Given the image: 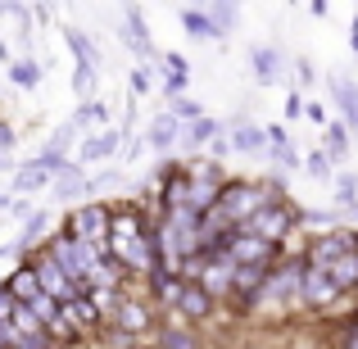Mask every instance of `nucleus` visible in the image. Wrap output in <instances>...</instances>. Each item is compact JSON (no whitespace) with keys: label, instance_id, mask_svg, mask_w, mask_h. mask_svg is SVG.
I'll return each instance as SVG.
<instances>
[{"label":"nucleus","instance_id":"1","mask_svg":"<svg viewBox=\"0 0 358 349\" xmlns=\"http://www.w3.org/2000/svg\"><path fill=\"white\" fill-rule=\"evenodd\" d=\"M64 236H73V241H87L96 245L100 254H109V204H78V209H69V218H64Z\"/></svg>","mask_w":358,"mask_h":349},{"label":"nucleus","instance_id":"2","mask_svg":"<svg viewBox=\"0 0 358 349\" xmlns=\"http://www.w3.org/2000/svg\"><path fill=\"white\" fill-rule=\"evenodd\" d=\"M213 209L231 222V227H245L254 213L263 209V195H259V182H245V177H227L218 191V204Z\"/></svg>","mask_w":358,"mask_h":349},{"label":"nucleus","instance_id":"3","mask_svg":"<svg viewBox=\"0 0 358 349\" xmlns=\"http://www.w3.org/2000/svg\"><path fill=\"white\" fill-rule=\"evenodd\" d=\"M358 250V232L354 227H331V232H317V236H308V245H304V268H331L336 259H345V254H354Z\"/></svg>","mask_w":358,"mask_h":349},{"label":"nucleus","instance_id":"4","mask_svg":"<svg viewBox=\"0 0 358 349\" xmlns=\"http://www.w3.org/2000/svg\"><path fill=\"white\" fill-rule=\"evenodd\" d=\"M295 218H299L295 204H277V209H259L241 232H250V236H259V241H268V245H277V250H286V241L295 236Z\"/></svg>","mask_w":358,"mask_h":349},{"label":"nucleus","instance_id":"5","mask_svg":"<svg viewBox=\"0 0 358 349\" xmlns=\"http://www.w3.org/2000/svg\"><path fill=\"white\" fill-rule=\"evenodd\" d=\"M109 332H114V336H127V341H141L145 332H155V304L122 290L118 308L109 313Z\"/></svg>","mask_w":358,"mask_h":349},{"label":"nucleus","instance_id":"6","mask_svg":"<svg viewBox=\"0 0 358 349\" xmlns=\"http://www.w3.org/2000/svg\"><path fill=\"white\" fill-rule=\"evenodd\" d=\"M109 263H118L122 272H150V263H155L150 227L145 232H114L109 236Z\"/></svg>","mask_w":358,"mask_h":349},{"label":"nucleus","instance_id":"7","mask_svg":"<svg viewBox=\"0 0 358 349\" xmlns=\"http://www.w3.org/2000/svg\"><path fill=\"white\" fill-rule=\"evenodd\" d=\"M341 299H345V295L331 286L327 268H304V277H299V308H304V313L327 318L336 304H341Z\"/></svg>","mask_w":358,"mask_h":349},{"label":"nucleus","instance_id":"8","mask_svg":"<svg viewBox=\"0 0 358 349\" xmlns=\"http://www.w3.org/2000/svg\"><path fill=\"white\" fill-rule=\"evenodd\" d=\"M27 268H32V277H36V290H41L45 299H55V304H69L73 295H78V286H73L69 277H64V268L50 259L45 250H36L32 259H23Z\"/></svg>","mask_w":358,"mask_h":349},{"label":"nucleus","instance_id":"9","mask_svg":"<svg viewBox=\"0 0 358 349\" xmlns=\"http://www.w3.org/2000/svg\"><path fill=\"white\" fill-rule=\"evenodd\" d=\"M231 277H236V263L227 259V254H209L204 259V268H200V277H195V286L204 290V295L213 299V304H227L231 299Z\"/></svg>","mask_w":358,"mask_h":349},{"label":"nucleus","instance_id":"10","mask_svg":"<svg viewBox=\"0 0 358 349\" xmlns=\"http://www.w3.org/2000/svg\"><path fill=\"white\" fill-rule=\"evenodd\" d=\"M173 313L182 318V322H209V318L218 313V304H213V299L204 295V290L195 286V281H186L182 295H177V308H173Z\"/></svg>","mask_w":358,"mask_h":349},{"label":"nucleus","instance_id":"11","mask_svg":"<svg viewBox=\"0 0 358 349\" xmlns=\"http://www.w3.org/2000/svg\"><path fill=\"white\" fill-rule=\"evenodd\" d=\"M331 91H336V105H341V122L350 127V136H358V82L345 78V73H331Z\"/></svg>","mask_w":358,"mask_h":349},{"label":"nucleus","instance_id":"12","mask_svg":"<svg viewBox=\"0 0 358 349\" xmlns=\"http://www.w3.org/2000/svg\"><path fill=\"white\" fill-rule=\"evenodd\" d=\"M227 145L241 150V155H263V150H268V136H263V127H254V122H245V118H227Z\"/></svg>","mask_w":358,"mask_h":349},{"label":"nucleus","instance_id":"13","mask_svg":"<svg viewBox=\"0 0 358 349\" xmlns=\"http://www.w3.org/2000/svg\"><path fill=\"white\" fill-rule=\"evenodd\" d=\"M250 69H254V78L268 87V82H277L281 73H286V55H281L277 45H250Z\"/></svg>","mask_w":358,"mask_h":349},{"label":"nucleus","instance_id":"14","mask_svg":"<svg viewBox=\"0 0 358 349\" xmlns=\"http://www.w3.org/2000/svg\"><path fill=\"white\" fill-rule=\"evenodd\" d=\"M118 32H122V41H127L141 59H159V50H155V41H150V27H145V18H141V9H127V23H122Z\"/></svg>","mask_w":358,"mask_h":349},{"label":"nucleus","instance_id":"15","mask_svg":"<svg viewBox=\"0 0 358 349\" xmlns=\"http://www.w3.org/2000/svg\"><path fill=\"white\" fill-rule=\"evenodd\" d=\"M118 141H122V131H114V127H105L100 136H87L73 164H78V168H82V164H100V159H109V155L118 150Z\"/></svg>","mask_w":358,"mask_h":349},{"label":"nucleus","instance_id":"16","mask_svg":"<svg viewBox=\"0 0 358 349\" xmlns=\"http://www.w3.org/2000/svg\"><path fill=\"white\" fill-rule=\"evenodd\" d=\"M0 286H5V295L14 299V304H32V299L41 295V290H36V277H32V268H27V263H18V268L9 272L5 281H0Z\"/></svg>","mask_w":358,"mask_h":349},{"label":"nucleus","instance_id":"17","mask_svg":"<svg viewBox=\"0 0 358 349\" xmlns=\"http://www.w3.org/2000/svg\"><path fill=\"white\" fill-rule=\"evenodd\" d=\"M218 136H227V118H195V122H186L182 127V145H209V141H218Z\"/></svg>","mask_w":358,"mask_h":349},{"label":"nucleus","instance_id":"18","mask_svg":"<svg viewBox=\"0 0 358 349\" xmlns=\"http://www.w3.org/2000/svg\"><path fill=\"white\" fill-rule=\"evenodd\" d=\"M59 313H64V318H69V322H73V327H78V332H82V336H87V332H96V327H100V322H105V318H100V313H96V304H91V299H87V295H73V299H69V304H59Z\"/></svg>","mask_w":358,"mask_h":349},{"label":"nucleus","instance_id":"19","mask_svg":"<svg viewBox=\"0 0 358 349\" xmlns=\"http://www.w3.org/2000/svg\"><path fill=\"white\" fill-rule=\"evenodd\" d=\"M155 349H200V341H195V332L186 322H177V318H173V322H164L155 332Z\"/></svg>","mask_w":358,"mask_h":349},{"label":"nucleus","instance_id":"20","mask_svg":"<svg viewBox=\"0 0 358 349\" xmlns=\"http://www.w3.org/2000/svg\"><path fill=\"white\" fill-rule=\"evenodd\" d=\"M322 155L331 159V164H345V159H350V127H345L341 118L322 127Z\"/></svg>","mask_w":358,"mask_h":349},{"label":"nucleus","instance_id":"21","mask_svg":"<svg viewBox=\"0 0 358 349\" xmlns=\"http://www.w3.org/2000/svg\"><path fill=\"white\" fill-rule=\"evenodd\" d=\"M327 277H331V286L341 290L345 299H350L354 290H358V250H354V254H345V259H336L331 268H327Z\"/></svg>","mask_w":358,"mask_h":349},{"label":"nucleus","instance_id":"22","mask_svg":"<svg viewBox=\"0 0 358 349\" xmlns=\"http://www.w3.org/2000/svg\"><path fill=\"white\" fill-rule=\"evenodd\" d=\"M177 131H182V122H177L173 114H159L155 122H150V131H145V145L159 150V155H168V150H173V141H177Z\"/></svg>","mask_w":358,"mask_h":349},{"label":"nucleus","instance_id":"23","mask_svg":"<svg viewBox=\"0 0 358 349\" xmlns=\"http://www.w3.org/2000/svg\"><path fill=\"white\" fill-rule=\"evenodd\" d=\"M186 182H200V186H222L227 182V173H222V164H213V159H191V164H182Z\"/></svg>","mask_w":358,"mask_h":349},{"label":"nucleus","instance_id":"24","mask_svg":"<svg viewBox=\"0 0 358 349\" xmlns=\"http://www.w3.org/2000/svg\"><path fill=\"white\" fill-rule=\"evenodd\" d=\"M64 41H69V50L78 55L82 69H96V64H100V50H96V41H91L87 32H78V27H64Z\"/></svg>","mask_w":358,"mask_h":349},{"label":"nucleus","instance_id":"25","mask_svg":"<svg viewBox=\"0 0 358 349\" xmlns=\"http://www.w3.org/2000/svg\"><path fill=\"white\" fill-rule=\"evenodd\" d=\"M41 186H50V173H45L36 159H27V164H18V173H14V191H23V195H32V191H41Z\"/></svg>","mask_w":358,"mask_h":349},{"label":"nucleus","instance_id":"26","mask_svg":"<svg viewBox=\"0 0 358 349\" xmlns=\"http://www.w3.org/2000/svg\"><path fill=\"white\" fill-rule=\"evenodd\" d=\"M182 27H186L191 36H200V41H222L218 27L209 23V14H204V9H182Z\"/></svg>","mask_w":358,"mask_h":349},{"label":"nucleus","instance_id":"27","mask_svg":"<svg viewBox=\"0 0 358 349\" xmlns=\"http://www.w3.org/2000/svg\"><path fill=\"white\" fill-rule=\"evenodd\" d=\"M204 14H209V23H213V27H218V36L227 41L231 27H236V18H241V9H236V5H227V0H213Z\"/></svg>","mask_w":358,"mask_h":349},{"label":"nucleus","instance_id":"28","mask_svg":"<svg viewBox=\"0 0 358 349\" xmlns=\"http://www.w3.org/2000/svg\"><path fill=\"white\" fill-rule=\"evenodd\" d=\"M91 122H109V109L100 105V100H87V105H82L78 114L69 118V127H73V131H82V127H91Z\"/></svg>","mask_w":358,"mask_h":349},{"label":"nucleus","instance_id":"29","mask_svg":"<svg viewBox=\"0 0 358 349\" xmlns=\"http://www.w3.org/2000/svg\"><path fill=\"white\" fill-rule=\"evenodd\" d=\"M9 78H14V87L32 91L36 82H41V64H32V59H14V69H9Z\"/></svg>","mask_w":358,"mask_h":349},{"label":"nucleus","instance_id":"30","mask_svg":"<svg viewBox=\"0 0 358 349\" xmlns=\"http://www.w3.org/2000/svg\"><path fill=\"white\" fill-rule=\"evenodd\" d=\"M263 155H268L277 168H304V155H299V150L290 145V141H281V145H268Z\"/></svg>","mask_w":358,"mask_h":349},{"label":"nucleus","instance_id":"31","mask_svg":"<svg viewBox=\"0 0 358 349\" xmlns=\"http://www.w3.org/2000/svg\"><path fill=\"white\" fill-rule=\"evenodd\" d=\"M354 204H358V177L341 173L336 177V209H354Z\"/></svg>","mask_w":358,"mask_h":349},{"label":"nucleus","instance_id":"32","mask_svg":"<svg viewBox=\"0 0 358 349\" xmlns=\"http://www.w3.org/2000/svg\"><path fill=\"white\" fill-rule=\"evenodd\" d=\"M331 345H341V349H358V322H354V318H341V327L331 332Z\"/></svg>","mask_w":358,"mask_h":349},{"label":"nucleus","instance_id":"33","mask_svg":"<svg viewBox=\"0 0 358 349\" xmlns=\"http://www.w3.org/2000/svg\"><path fill=\"white\" fill-rule=\"evenodd\" d=\"M331 168H336V164H331V159L322 155V150H313V155H304V173H308V177H322V182H327V177H331Z\"/></svg>","mask_w":358,"mask_h":349},{"label":"nucleus","instance_id":"34","mask_svg":"<svg viewBox=\"0 0 358 349\" xmlns=\"http://www.w3.org/2000/svg\"><path fill=\"white\" fill-rule=\"evenodd\" d=\"M73 96H96V69H73Z\"/></svg>","mask_w":358,"mask_h":349},{"label":"nucleus","instance_id":"35","mask_svg":"<svg viewBox=\"0 0 358 349\" xmlns=\"http://www.w3.org/2000/svg\"><path fill=\"white\" fill-rule=\"evenodd\" d=\"M73 141H78V131H73L69 122H64V127L55 131L50 141H45V150H50V155H64V159H69V145H73Z\"/></svg>","mask_w":358,"mask_h":349},{"label":"nucleus","instance_id":"36","mask_svg":"<svg viewBox=\"0 0 358 349\" xmlns=\"http://www.w3.org/2000/svg\"><path fill=\"white\" fill-rule=\"evenodd\" d=\"M14 141H18V131L0 118V155H5V159H9V150H14Z\"/></svg>","mask_w":358,"mask_h":349},{"label":"nucleus","instance_id":"37","mask_svg":"<svg viewBox=\"0 0 358 349\" xmlns=\"http://www.w3.org/2000/svg\"><path fill=\"white\" fill-rule=\"evenodd\" d=\"M127 82H131V91H136V96H145V91H150V73L145 69H131Z\"/></svg>","mask_w":358,"mask_h":349},{"label":"nucleus","instance_id":"38","mask_svg":"<svg viewBox=\"0 0 358 349\" xmlns=\"http://www.w3.org/2000/svg\"><path fill=\"white\" fill-rule=\"evenodd\" d=\"M231 155V145H227V136H218V141H209V159L213 164H222V159Z\"/></svg>","mask_w":358,"mask_h":349},{"label":"nucleus","instance_id":"39","mask_svg":"<svg viewBox=\"0 0 358 349\" xmlns=\"http://www.w3.org/2000/svg\"><path fill=\"white\" fill-rule=\"evenodd\" d=\"M304 114V100H299V91H290L286 96V118H299Z\"/></svg>","mask_w":358,"mask_h":349},{"label":"nucleus","instance_id":"40","mask_svg":"<svg viewBox=\"0 0 358 349\" xmlns=\"http://www.w3.org/2000/svg\"><path fill=\"white\" fill-rule=\"evenodd\" d=\"M9 318H14V299H9L5 286H0V322H9Z\"/></svg>","mask_w":358,"mask_h":349},{"label":"nucleus","instance_id":"41","mask_svg":"<svg viewBox=\"0 0 358 349\" xmlns=\"http://www.w3.org/2000/svg\"><path fill=\"white\" fill-rule=\"evenodd\" d=\"M295 78L299 82H313V64H308V59H295Z\"/></svg>","mask_w":358,"mask_h":349},{"label":"nucleus","instance_id":"42","mask_svg":"<svg viewBox=\"0 0 358 349\" xmlns=\"http://www.w3.org/2000/svg\"><path fill=\"white\" fill-rule=\"evenodd\" d=\"M304 114H308V118H313V122H322V127H327V109H322V105H317V100H313V105H304Z\"/></svg>","mask_w":358,"mask_h":349},{"label":"nucleus","instance_id":"43","mask_svg":"<svg viewBox=\"0 0 358 349\" xmlns=\"http://www.w3.org/2000/svg\"><path fill=\"white\" fill-rule=\"evenodd\" d=\"M308 14H313V18H327V14H331V5H327V0H313V5H308Z\"/></svg>","mask_w":358,"mask_h":349},{"label":"nucleus","instance_id":"44","mask_svg":"<svg viewBox=\"0 0 358 349\" xmlns=\"http://www.w3.org/2000/svg\"><path fill=\"white\" fill-rule=\"evenodd\" d=\"M350 45H354V55H358V14H354V27H350Z\"/></svg>","mask_w":358,"mask_h":349},{"label":"nucleus","instance_id":"45","mask_svg":"<svg viewBox=\"0 0 358 349\" xmlns=\"http://www.w3.org/2000/svg\"><path fill=\"white\" fill-rule=\"evenodd\" d=\"M9 204H14V195H0V209H9Z\"/></svg>","mask_w":358,"mask_h":349},{"label":"nucleus","instance_id":"46","mask_svg":"<svg viewBox=\"0 0 358 349\" xmlns=\"http://www.w3.org/2000/svg\"><path fill=\"white\" fill-rule=\"evenodd\" d=\"M245 349H277V345H245Z\"/></svg>","mask_w":358,"mask_h":349},{"label":"nucleus","instance_id":"47","mask_svg":"<svg viewBox=\"0 0 358 349\" xmlns=\"http://www.w3.org/2000/svg\"><path fill=\"white\" fill-rule=\"evenodd\" d=\"M350 318H354V322H358V299H354V313H350Z\"/></svg>","mask_w":358,"mask_h":349},{"label":"nucleus","instance_id":"48","mask_svg":"<svg viewBox=\"0 0 358 349\" xmlns=\"http://www.w3.org/2000/svg\"><path fill=\"white\" fill-rule=\"evenodd\" d=\"M331 349H341V345H331Z\"/></svg>","mask_w":358,"mask_h":349},{"label":"nucleus","instance_id":"49","mask_svg":"<svg viewBox=\"0 0 358 349\" xmlns=\"http://www.w3.org/2000/svg\"><path fill=\"white\" fill-rule=\"evenodd\" d=\"M354 299H358V290H354Z\"/></svg>","mask_w":358,"mask_h":349},{"label":"nucleus","instance_id":"50","mask_svg":"<svg viewBox=\"0 0 358 349\" xmlns=\"http://www.w3.org/2000/svg\"><path fill=\"white\" fill-rule=\"evenodd\" d=\"M0 254H5V250H0Z\"/></svg>","mask_w":358,"mask_h":349}]
</instances>
